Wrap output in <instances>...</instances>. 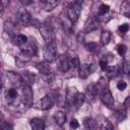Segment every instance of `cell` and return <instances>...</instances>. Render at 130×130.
Here are the masks:
<instances>
[{"label":"cell","mask_w":130,"mask_h":130,"mask_svg":"<svg viewBox=\"0 0 130 130\" xmlns=\"http://www.w3.org/2000/svg\"><path fill=\"white\" fill-rule=\"evenodd\" d=\"M54 120H55V122H56L57 125L63 126L65 124V122H66V115H65V113L62 112V111L55 112V114H54Z\"/></svg>","instance_id":"23"},{"label":"cell","mask_w":130,"mask_h":130,"mask_svg":"<svg viewBox=\"0 0 130 130\" xmlns=\"http://www.w3.org/2000/svg\"><path fill=\"white\" fill-rule=\"evenodd\" d=\"M109 12H110V6L108 4L102 3L99 6V8H98V15H96V17H101V16H104V15H107Z\"/></svg>","instance_id":"28"},{"label":"cell","mask_w":130,"mask_h":130,"mask_svg":"<svg viewBox=\"0 0 130 130\" xmlns=\"http://www.w3.org/2000/svg\"><path fill=\"white\" fill-rule=\"evenodd\" d=\"M37 68H38V70H39L44 76L51 74V66H50V63L47 62V61L38 63V64H37Z\"/></svg>","instance_id":"19"},{"label":"cell","mask_w":130,"mask_h":130,"mask_svg":"<svg viewBox=\"0 0 130 130\" xmlns=\"http://www.w3.org/2000/svg\"><path fill=\"white\" fill-rule=\"evenodd\" d=\"M21 3H22L23 5H28V4H31L32 1H21Z\"/></svg>","instance_id":"37"},{"label":"cell","mask_w":130,"mask_h":130,"mask_svg":"<svg viewBox=\"0 0 130 130\" xmlns=\"http://www.w3.org/2000/svg\"><path fill=\"white\" fill-rule=\"evenodd\" d=\"M99 23H100V21H99L96 16H90L87 19V21H86V23L84 25L83 32L87 34V32H91V31L95 30L99 27Z\"/></svg>","instance_id":"12"},{"label":"cell","mask_w":130,"mask_h":130,"mask_svg":"<svg viewBox=\"0 0 130 130\" xmlns=\"http://www.w3.org/2000/svg\"><path fill=\"white\" fill-rule=\"evenodd\" d=\"M31 130H45V122L42 119L34 118L30 121Z\"/></svg>","instance_id":"22"},{"label":"cell","mask_w":130,"mask_h":130,"mask_svg":"<svg viewBox=\"0 0 130 130\" xmlns=\"http://www.w3.org/2000/svg\"><path fill=\"white\" fill-rule=\"evenodd\" d=\"M59 67L61 69L62 72H68L70 67V63H69V56L67 55H62L60 57V62H59Z\"/></svg>","instance_id":"17"},{"label":"cell","mask_w":130,"mask_h":130,"mask_svg":"<svg viewBox=\"0 0 130 130\" xmlns=\"http://www.w3.org/2000/svg\"><path fill=\"white\" fill-rule=\"evenodd\" d=\"M85 49L91 53H96L100 50V46L94 42H89V43L85 44Z\"/></svg>","instance_id":"29"},{"label":"cell","mask_w":130,"mask_h":130,"mask_svg":"<svg viewBox=\"0 0 130 130\" xmlns=\"http://www.w3.org/2000/svg\"><path fill=\"white\" fill-rule=\"evenodd\" d=\"M69 125H70V128L74 130V129H77V128L79 127V122H78L76 119H72V120L70 121Z\"/></svg>","instance_id":"35"},{"label":"cell","mask_w":130,"mask_h":130,"mask_svg":"<svg viewBox=\"0 0 130 130\" xmlns=\"http://www.w3.org/2000/svg\"><path fill=\"white\" fill-rule=\"evenodd\" d=\"M41 2L43 4V8L45 11H52L60 3L58 0H42Z\"/></svg>","instance_id":"18"},{"label":"cell","mask_w":130,"mask_h":130,"mask_svg":"<svg viewBox=\"0 0 130 130\" xmlns=\"http://www.w3.org/2000/svg\"><path fill=\"white\" fill-rule=\"evenodd\" d=\"M31 59V56H29L28 54H26L25 52L23 51H20L18 53V55L16 56V59H15V63L18 67H22L24 66L27 62H29Z\"/></svg>","instance_id":"14"},{"label":"cell","mask_w":130,"mask_h":130,"mask_svg":"<svg viewBox=\"0 0 130 130\" xmlns=\"http://www.w3.org/2000/svg\"><path fill=\"white\" fill-rule=\"evenodd\" d=\"M120 12L127 17H130V1H123L120 5Z\"/></svg>","instance_id":"27"},{"label":"cell","mask_w":130,"mask_h":130,"mask_svg":"<svg viewBox=\"0 0 130 130\" xmlns=\"http://www.w3.org/2000/svg\"><path fill=\"white\" fill-rule=\"evenodd\" d=\"M117 52L120 56H124L127 52V47L124 45V44H119L117 46Z\"/></svg>","instance_id":"31"},{"label":"cell","mask_w":130,"mask_h":130,"mask_svg":"<svg viewBox=\"0 0 130 130\" xmlns=\"http://www.w3.org/2000/svg\"><path fill=\"white\" fill-rule=\"evenodd\" d=\"M99 86L95 83H91L86 87V94L88 96V99H91L92 101L94 100V98L96 96V94L99 93Z\"/></svg>","instance_id":"20"},{"label":"cell","mask_w":130,"mask_h":130,"mask_svg":"<svg viewBox=\"0 0 130 130\" xmlns=\"http://www.w3.org/2000/svg\"><path fill=\"white\" fill-rule=\"evenodd\" d=\"M83 125H84V128L86 130H94L98 128L96 121L91 119V118H85L83 121Z\"/></svg>","instance_id":"26"},{"label":"cell","mask_w":130,"mask_h":130,"mask_svg":"<svg viewBox=\"0 0 130 130\" xmlns=\"http://www.w3.org/2000/svg\"><path fill=\"white\" fill-rule=\"evenodd\" d=\"M81 5H82V2H80V1H73V2L69 3V5L67 6L66 14H67L68 19L72 23H75L78 20L80 12H81Z\"/></svg>","instance_id":"1"},{"label":"cell","mask_w":130,"mask_h":130,"mask_svg":"<svg viewBox=\"0 0 130 130\" xmlns=\"http://www.w3.org/2000/svg\"><path fill=\"white\" fill-rule=\"evenodd\" d=\"M54 105V101H53V98L49 94L45 95L44 98H42L38 103H37V108L40 109V110H43V111H47V110H50Z\"/></svg>","instance_id":"8"},{"label":"cell","mask_w":130,"mask_h":130,"mask_svg":"<svg viewBox=\"0 0 130 130\" xmlns=\"http://www.w3.org/2000/svg\"><path fill=\"white\" fill-rule=\"evenodd\" d=\"M21 51L25 52L26 54H28L31 57L35 56L37 54V51H38V46H37V43L35 42V40L34 39L28 40L27 44L21 48Z\"/></svg>","instance_id":"13"},{"label":"cell","mask_w":130,"mask_h":130,"mask_svg":"<svg viewBox=\"0 0 130 130\" xmlns=\"http://www.w3.org/2000/svg\"><path fill=\"white\" fill-rule=\"evenodd\" d=\"M101 100L104 105H106L108 108H114L115 106V100L111 92V90L108 87H105L101 92Z\"/></svg>","instance_id":"6"},{"label":"cell","mask_w":130,"mask_h":130,"mask_svg":"<svg viewBox=\"0 0 130 130\" xmlns=\"http://www.w3.org/2000/svg\"><path fill=\"white\" fill-rule=\"evenodd\" d=\"M94 70H95V64L94 63H91V64H87V63L80 64V67H79V76L81 78H86Z\"/></svg>","instance_id":"11"},{"label":"cell","mask_w":130,"mask_h":130,"mask_svg":"<svg viewBox=\"0 0 130 130\" xmlns=\"http://www.w3.org/2000/svg\"><path fill=\"white\" fill-rule=\"evenodd\" d=\"M21 76H22L23 81H24V83H25L26 85H29V86H30V85L34 84L35 81H36V75L32 74V73H30V72H28V71H24V72L21 74Z\"/></svg>","instance_id":"24"},{"label":"cell","mask_w":130,"mask_h":130,"mask_svg":"<svg viewBox=\"0 0 130 130\" xmlns=\"http://www.w3.org/2000/svg\"><path fill=\"white\" fill-rule=\"evenodd\" d=\"M111 32L109 31V30H107V29H103L102 30V32H101V38H100V40H101V44L103 45V46H107L109 43H110V41H111Z\"/></svg>","instance_id":"25"},{"label":"cell","mask_w":130,"mask_h":130,"mask_svg":"<svg viewBox=\"0 0 130 130\" xmlns=\"http://www.w3.org/2000/svg\"><path fill=\"white\" fill-rule=\"evenodd\" d=\"M6 77L8 79V81L13 85V87L18 88V87H22L25 83L23 81V78L20 74L15 73L13 71H7L6 72Z\"/></svg>","instance_id":"5"},{"label":"cell","mask_w":130,"mask_h":130,"mask_svg":"<svg viewBox=\"0 0 130 130\" xmlns=\"http://www.w3.org/2000/svg\"><path fill=\"white\" fill-rule=\"evenodd\" d=\"M43 56H44L45 61H47L49 63L54 62L57 58V51H56L55 44H47L44 48Z\"/></svg>","instance_id":"3"},{"label":"cell","mask_w":130,"mask_h":130,"mask_svg":"<svg viewBox=\"0 0 130 130\" xmlns=\"http://www.w3.org/2000/svg\"><path fill=\"white\" fill-rule=\"evenodd\" d=\"M11 42H12L13 45L22 48L23 46H25V45L27 44V42H28V38H27L26 36L22 35V34H19V35L15 36L14 38H12V39H11Z\"/></svg>","instance_id":"16"},{"label":"cell","mask_w":130,"mask_h":130,"mask_svg":"<svg viewBox=\"0 0 130 130\" xmlns=\"http://www.w3.org/2000/svg\"><path fill=\"white\" fill-rule=\"evenodd\" d=\"M0 130H13V127H12V125L10 123L2 121L1 126H0Z\"/></svg>","instance_id":"33"},{"label":"cell","mask_w":130,"mask_h":130,"mask_svg":"<svg viewBox=\"0 0 130 130\" xmlns=\"http://www.w3.org/2000/svg\"><path fill=\"white\" fill-rule=\"evenodd\" d=\"M118 30H119V32H121L122 35H125V34L129 30V24H128V23H123V24H121V25L118 27Z\"/></svg>","instance_id":"32"},{"label":"cell","mask_w":130,"mask_h":130,"mask_svg":"<svg viewBox=\"0 0 130 130\" xmlns=\"http://www.w3.org/2000/svg\"><path fill=\"white\" fill-rule=\"evenodd\" d=\"M95 121H96L98 128H100L101 130H114V126L109 121V119L106 118L105 116L99 115Z\"/></svg>","instance_id":"10"},{"label":"cell","mask_w":130,"mask_h":130,"mask_svg":"<svg viewBox=\"0 0 130 130\" xmlns=\"http://www.w3.org/2000/svg\"><path fill=\"white\" fill-rule=\"evenodd\" d=\"M17 18H18L19 22L22 25H24V26L29 25L31 23V21H32L29 12L26 9H24V8H21V9L18 10V12H17Z\"/></svg>","instance_id":"9"},{"label":"cell","mask_w":130,"mask_h":130,"mask_svg":"<svg viewBox=\"0 0 130 130\" xmlns=\"http://www.w3.org/2000/svg\"><path fill=\"white\" fill-rule=\"evenodd\" d=\"M3 29H4V31H5L8 36L11 37V39L14 38L15 36L19 35V26H18L15 22H13V21H11V20H6V21L4 22V24H3Z\"/></svg>","instance_id":"7"},{"label":"cell","mask_w":130,"mask_h":130,"mask_svg":"<svg viewBox=\"0 0 130 130\" xmlns=\"http://www.w3.org/2000/svg\"><path fill=\"white\" fill-rule=\"evenodd\" d=\"M39 29L43 39L47 44H55V32H54L53 26L50 23L48 22L41 23Z\"/></svg>","instance_id":"2"},{"label":"cell","mask_w":130,"mask_h":130,"mask_svg":"<svg viewBox=\"0 0 130 130\" xmlns=\"http://www.w3.org/2000/svg\"><path fill=\"white\" fill-rule=\"evenodd\" d=\"M126 108H130V94L126 98V100H125V102H124V104H123Z\"/></svg>","instance_id":"36"},{"label":"cell","mask_w":130,"mask_h":130,"mask_svg":"<svg viewBox=\"0 0 130 130\" xmlns=\"http://www.w3.org/2000/svg\"><path fill=\"white\" fill-rule=\"evenodd\" d=\"M18 96V92H17V89L15 87H12V88H9L6 92V95H5V99H6V102L8 104H12Z\"/></svg>","instance_id":"21"},{"label":"cell","mask_w":130,"mask_h":130,"mask_svg":"<svg viewBox=\"0 0 130 130\" xmlns=\"http://www.w3.org/2000/svg\"><path fill=\"white\" fill-rule=\"evenodd\" d=\"M32 99H34V92L29 85L24 84L22 86V95H21V102L23 106L26 108H29L32 106Z\"/></svg>","instance_id":"4"},{"label":"cell","mask_w":130,"mask_h":130,"mask_svg":"<svg viewBox=\"0 0 130 130\" xmlns=\"http://www.w3.org/2000/svg\"><path fill=\"white\" fill-rule=\"evenodd\" d=\"M114 116H115V118H116V120H117L118 122L124 121V120L126 119V117H127V108H126L124 105L120 106L119 108H117V109L115 110Z\"/></svg>","instance_id":"15"},{"label":"cell","mask_w":130,"mask_h":130,"mask_svg":"<svg viewBox=\"0 0 130 130\" xmlns=\"http://www.w3.org/2000/svg\"><path fill=\"white\" fill-rule=\"evenodd\" d=\"M126 87H127V83H126L125 81H123V80L118 81V83H117V88H118L119 90L123 91V90L126 89Z\"/></svg>","instance_id":"34"},{"label":"cell","mask_w":130,"mask_h":130,"mask_svg":"<svg viewBox=\"0 0 130 130\" xmlns=\"http://www.w3.org/2000/svg\"><path fill=\"white\" fill-rule=\"evenodd\" d=\"M121 67H122V72L130 77V63L127 61H124L121 65Z\"/></svg>","instance_id":"30"}]
</instances>
